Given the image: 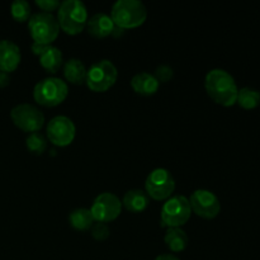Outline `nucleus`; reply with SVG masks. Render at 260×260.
Segmentation results:
<instances>
[{"mask_svg": "<svg viewBox=\"0 0 260 260\" xmlns=\"http://www.w3.org/2000/svg\"><path fill=\"white\" fill-rule=\"evenodd\" d=\"M205 88L208 96L215 103L222 107H233L236 104L239 88L231 74L222 69H212L205 79Z\"/></svg>", "mask_w": 260, "mask_h": 260, "instance_id": "1", "label": "nucleus"}, {"mask_svg": "<svg viewBox=\"0 0 260 260\" xmlns=\"http://www.w3.org/2000/svg\"><path fill=\"white\" fill-rule=\"evenodd\" d=\"M57 19L60 29L66 35H79L86 28L88 9L80 0H65L57 9Z\"/></svg>", "mask_w": 260, "mask_h": 260, "instance_id": "2", "label": "nucleus"}, {"mask_svg": "<svg viewBox=\"0 0 260 260\" xmlns=\"http://www.w3.org/2000/svg\"><path fill=\"white\" fill-rule=\"evenodd\" d=\"M109 15L114 25L124 30L144 24L147 18V10L144 3L139 0H118L113 4Z\"/></svg>", "mask_w": 260, "mask_h": 260, "instance_id": "3", "label": "nucleus"}, {"mask_svg": "<svg viewBox=\"0 0 260 260\" xmlns=\"http://www.w3.org/2000/svg\"><path fill=\"white\" fill-rule=\"evenodd\" d=\"M69 95V86L60 78H45L38 81L33 89V98L40 106L56 107Z\"/></svg>", "mask_w": 260, "mask_h": 260, "instance_id": "4", "label": "nucleus"}, {"mask_svg": "<svg viewBox=\"0 0 260 260\" xmlns=\"http://www.w3.org/2000/svg\"><path fill=\"white\" fill-rule=\"evenodd\" d=\"M28 30L33 42L41 45H51L60 33L57 19L51 13L37 12L30 15L28 20Z\"/></svg>", "mask_w": 260, "mask_h": 260, "instance_id": "5", "label": "nucleus"}, {"mask_svg": "<svg viewBox=\"0 0 260 260\" xmlns=\"http://www.w3.org/2000/svg\"><path fill=\"white\" fill-rule=\"evenodd\" d=\"M192 215L189 201L184 196H174L165 201L160 211V225L162 228H182Z\"/></svg>", "mask_w": 260, "mask_h": 260, "instance_id": "6", "label": "nucleus"}, {"mask_svg": "<svg viewBox=\"0 0 260 260\" xmlns=\"http://www.w3.org/2000/svg\"><path fill=\"white\" fill-rule=\"evenodd\" d=\"M117 78L118 71L114 63L109 60H101L88 69L85 84L91 91L104 93L116 84Z\"/></svg>", "mask_w": 260, "mask_h": 260, "instance_id": "7", "label": "nucleus"}, {"mask_svg": "<svg viewBox=\"0 0 260 260\" xmlns=\"http://www.w3.org/2000/svg\"><path fill=\"white\" fill-rule=\"evenodd\" d=\"M175 190V180L172 173L164 168L154 169L145 180V192L155 201H167Z\"/></svg>", "mask_w": 260, "mask_h": 260, "instance_id": "8", "label": "nucleus"}, {"mask_svg": "<svg viewBox=\"0 0 260 260\" xmlns=\"http://www.w3.org/2000/svg\"><path fill=\"white\" fill-rule=\"evenodd\" d=\"M10 118L13 123L24 132H40L45 126V116L37 107L32 104H18L10 111Z\"/></svg>", "mask_w": 260, "mask_h": 260, "instance_id": "9", "label": "nucleus"}, {"mask_svg": "<svg viewBox=\"0 0 260 260\" xmlns=\"http://www.w3.org/2000/svg\"><path fill=\"white\" fill-rule=\"evenodd\" d=\"M89 210L95 222L108 223L121 215L122 201L114 193L104 192L93 201V205Z\"/></svg>", "mask_w": 260, "mask_h": 260, "instance_id": "10", "label": "nucleus"}, {"mask_svg": "<svg viewBox=\"0 0 260 260\" xmlns=\"http://www.w3.org/2000/svg\"><path fill=\"white\" fill-rule=\"evenodd\" d=\"M75 124L66 116L53 117L46 127V136L48 141L58 147L69 146L75 139Z\"/></svg>", "mask_w": 260, "mask_h": 260, "instance_id": "11", "label": "nucleus"}, {"mask_svg": "<svg viewBox=\"0 0 260 260\" xmlns=\"http://www.w3.org/2000/svg\"><path fill=\"white\" fill-rule=\"evenodd\" d=\"M190 210L198 217L212 220L217 217L221 211V203L217 196L207 189H197L192 193L189 200Z\"/></svg>", "mask_w": 260, "mask_h": 260, "instance_id": "12", "label": "nucleus"}, {"mask_svg": "<svg viewBox=\"0 0 260 260\" xmlns=\"http://www.w3.org/2000/svg\"><path fill=\"white\" fill-rule=\"evenodd\" d=\"M22 55L18 45L9 40L0 41V71L13 73L19 66Z\"/></svg>", "mask_w": 260, "mask_h": 260, "instance_id": "13", "label": "nucleus"}, {"mask_svg": "<svg viewBox=\"0 0 260 260\" xmlns=\"http://www.w3.org/2000/svg\"><path fill=\"white\" fill-rule=\"evenodd\" d=\"M116 28L111 15L106 13H96L91 15L86 23V29L93 37L106 38L108 36L113 35V30Z\"/></svg>", "mask_w": 260, "mask_h": 260, "instance_id": "14", "label": "nucleus"}, {"mask_svg": "<svg viewBox=\"0 0 260 260\" xmlns=\"http://www.w3.org/2000/svg\"><path fill=\"white\" fill-rule=\"evenodd\" d=\"M160 83L157 79L155 78L154 74L150 73H142L136 74L134 78L131 79V88L134 89L135 93L140 94L144 96L154 95L157 90H159Z\"/></svg>", "mask_w": 260, "mask_h": 260, "instance_id": "15", "label": "nucleus"}, {"mask_svg": "<svg viewBox=\"0 0 260 260\" xmlns=\"http://www.w3.org/2000/svg\"><path fill=\"white\" fill-rule=\"evenodd\" d=\"M150 198L142 189H131L124 193L122 207L131 213H141L149 207Z\"/></svg>", "mask_w": 260, "mask_h": 260, "instance_id": "16", "label": "nucleus"}, {"mask_svg": "<svg viewBox=\"0 0 260 260\" xmlns=\"http://www.w3.org/2000/svg\"><path fill=\"white\" fill-rule=\"evenodd\" d=\"M86 71L88 69L79 58H69L63 63V75H65L66 81H69L70 84L81 85L85 83Z\"/></svg>", "mask_w": 260, "mask_h": 260, "instance_id": "17", "label": "nucleus"}, {"mask_svg": "<svg viewBox=\"0 0 260 260\" xmlns=\"http://www.w3.org/2000/svg\"><path fill=\"white\" fill-rule=\"evenodd\" d=\"M164 243L167 248L173 253H180L189 245V238L182 228L168 229L164 236Z\"/></svg>", "mask_w": 260, "mask_h": 260, "instance_id": "18", "label": "nucleus"}, {"mask_svg": "<svg viewBox=\"0 0 260 260\" xmlns=\"http://www.w3.org/2000/svg\"><path fill=\"white\" fill-rule=\"evenodd\" d=\"M38 57H40L41 66L51 74L57 73L63 62L62 52L60 51V48L51 45H48Z\"/></svg>", "mask_w": 260, "mask_h": 260, "instance_id": "19", "label": "nucleus"}, {"mask_svg": "<svg viewBox=\"0 0 260 260\" xmlns=\"http://www.w3.org/2000/svg\"><path fill=\"white\" fill-rule=\"evenodd\" d=\"M94 218L89 208H76L69 215V223L73 229L78 231L90 230L94 225Z\"/></svg>", "mask_w": 260, "mask_h": 260, "instance_id": "20", "label": "nucleus"}, {"mask_svg": "<svg viewBox=\"0 0 260 260\" xmlns=\"http://www.w3.org/2000/svg\"><path fill=\"white\" fill-rule=\"evenodd\" d=\"M236 103L244 109H255L256 107L260 106V91L254 88H245L239 89L238 91V98H236Z\"/></svg>", "mask_w": 260, "mask_h": 260, "instance_id": "21", "label": "nucleus"}, {"mask_svg": "<svg viewBox=\"0 0 260 260\" xmlns=\"http://www.w3.org/2000/svg\"><path fill=\"white\" fill-rule=\"evenodd\" d=\"M47 139L40 132H33L29 134L25 139V146L32 154L42 155L47 149Z\"/></svg>", "mask_w": 260, "mask_h": 260, "instance_id": "22", "label": "nucleus"}, {"mask_svg": "<svg viewBox=\"0 0 260 260\" xmlns=\"http://www.w3.org/2000/svg\"><path fill=\"white\" fill-rule=\"evenodd\" d=\"M12 17L17 22H27L30 18V5L25 0H14L10 5Z\"/></svg>", "mask_w": 260, "mask_h": 260, "instance_id": "23", "label": "nucleus"}, {"mask_svg": "<svg viewBox=\"0 0 260 260\" xmlns=\"http://www.w3.org/2000/svg\"><path fill=\"white\" fill-rule=\"evenodd\" d=\"M91 236L98 241H104L111 235V229L107 223L104 222H94V225L90 229Z\"/></svg>", "mask_w": 260, "mask_h": 260, "instance_id": "24", "label": "nucleus"}, {"mask_svg": "<svg viewBox=\"0 0 260 260\" xmlns=\"http://www.w3.org/2000/svg\"><path fill=\"white\" fill-rule=\"evenodd\" d=\"M173 75H174V71L168 65L157 66L154 74V76L157 79L159 83H167V81H169L173 78Z\"/></svg>", "mask_w": 260, "mask_h": 260, "instance_id": "25", "label": "nucleus"}, {"mask_svg": "<svg viewBox=\"0 0 260 260\" xmlns=\"http://www.w3.org/2000/svg\"><path fill=\"white\" fill-rule=\"evenodd\" d=\"M61 2H57V0H36V5L40 8L42 12L45 13H51L57 10L60 8Z\"/></svg>", "mask_w": 260, "mask_h": 260, "instance_id": "26", "label": "nucleus"}, {"mask_svg": "<svg viewBox=\"0 0 260 260\" xmlns=\"http://www.w3.org/2000/svg\"><path fill=\"white\" fill-rule=\"evenodd\" d=\"M48 45H41V43H36V42H33L32 43V51H33V53H35V55H37V56H40L41 53L43 52V50H45L46 47H47Z\"/></svg>", "mask_w": 260, "mask_h": 260, "instance_id": "27", "label": "nucleus"}, {"mask_svg": "<svg viewBox=\"0 0 260 260\" xmlns=\"http://www.w3.org/2000/svg\"><path fill=\"white\" fill-rule=\"evenodd\" d=\"M10 76L8 73H4V71H0V88H5V86L9 84Z\"/></svg>", "mask_w": 260, "mask_h": 260, "instance_id": "28", "label": "nucleus"}, {"mask_svg": "<svg viewBox=\"0 0 260 260\" xmlns=\"http://www.w3.org/2000/svg\"><path fill=\"white\" fill-rule=\"evenodd\" d=\"M155 260H180L178 256L173 255V254H161V255L156 256Z\"/></svg>", "mask_w": 260, "mask_h": 260, "instance_id": "29", "label": "nucleus"}]
</instances>
